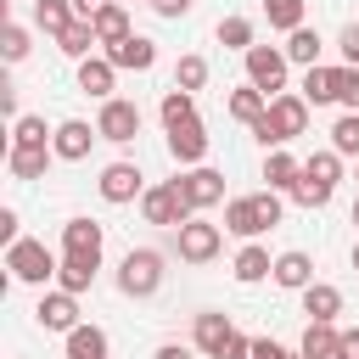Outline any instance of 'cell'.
Returning a JSON list of instances; mask_svg holds the SVG:
<instances>
[{
    "label": "cell",
    "mask_w": 359,
    "mask_h": 359,
    "mask_svg": "<svg viewBox=\"0 0 359 359\" xmlns=\"http://www.w3.org/2000/svg\"><path fill=\"white\" fill-rule=\"evenodd\" d=\"M157 112H163V129H174V123H191V118H196V95H191V90H174V84H168V90H163V107H157Z\"/></svg>",
    "instance_id": "obj_32"
},
{
    "label": "cell",
    "mask_w": 359,
    "mask_h": 359,
    "mask_svg": "<svg viewBox=\"0 0 359 359\" xmlns=\"http://www.w3.org/2000/svg\"><path fill=\"white\" fill-rule=\"evenodd\" d=\"M6 269H11V280H22V286H45V280H56V252L45 247V241H34V236H17L11 247H6Z\"/></svg>",
    "instance_id": "obj_4"
},
{
    "label": "cell",
    "mask_w": 359,
    "mask_h": 359,
    "mask_svg": "<svg viewBox=\"0 0 359 359\" xmlns=\"http://www.w3.org/2000/svg\"><path fill=\"white\" fill-rule=\"evenodd\" d=\"M213 34H219V45H224V50H241V56L258 45V28H252V17H236V11H230V17H219V28H213Z\"/></svg>",
    "instance_id": "obj_28"
},
{
    "label": "cell",
    "mask_w": 359,
    "mask_h": 359,
    "mask_svg": "<svg viewBox=\"0 0 359 359\" xmlns=\"http://www.w3.org/2000/svg\"><path fill=\"white\" fill-rule=\"evenodd\" d=\"M208 73H213V67H208V56H196V50H191V56H180V62H174V90H191V95H196V90L208 84Z\"/></svg>",
    "instance_id": "obj_34"
},
{
    "label": "cell",
    "mask_w": 359,
    "mask_h": 359,
    "mask_svg": "<svg viewBox=\"0 0 359 359\" xmlns=\"http://www.w3.org/2000/svg\"><path fill=\"white\" fill-rule=\"evenodd\" d=\"M342 353H348V359H359V331H342Z\"/></svg>",
    "instance_id": "obj_49"
},
{
    "label": "cell",
    "mask_w": 359,
    "mask_h": 359,
    "mask_svg": "<svg viewBox=\"0 0 359 359\" xmlns=\"http://www.w3.org/2000/svg\"><path fill=\"white\" fill-rule=\"evenodd\" d=\"M56 286H62V292H73V297H84V292L95 286V264H79V258H62V269H56Z\"/></svg>",
    "instance_id": "obj_36"
},
{
    "label": "cell",
    "mask_w": 359,
    "mask_h": 359,
    "mask_svg": "<svg viewBox=\"0 0 359 359\" xmlns=\"http://www.w3.org/2000/svg\"><path fill=\"white\" fill-rule=\"evenodd\" d=\"M157 359H196V353H191V348H180V342H163V348H157Z\"/></svg>",
    "instance_id": "obj_48"
},
{
    "label": "cell",
    "mask_w": 359,
    "mask_h": 359,
    "mask_svg": "<svg viewBox=\"0 0 359 359\" xmlns=\"http://www.w3.org/2000/svg\"><path fill=\"white\" fill-rule=\"evenodd\" d=\"M219 359H252V337H241V331H236V337L219 348Z\"/></svg>",
    "instance_id": "obj_43"
},
{
    "label": "cell",
    "mask_w": 359,
    "mask_h": 359,
    "mask_svg": "<svg viewBox=\"0 0 359 359\" xmlns=\"http://www.w3.org/2000/svg\"><path fill=\"white\" fill-rule=\"evenodd\" d=\"M337 101H342L348 112H359V67H353V62L337 67Z\"/></svg>",
    "instance_id": "obj_41"
},
{
    "label": "cell",
    "mask_w": 359,
    "mask_h": 359,
    "mask_svg": "<svg viewBox=\"0 0 359 359\" xmlns=\"http://www.w3.org/2000/svg\"><path fill=\"white\" fill-rule=\"evenodd\" d=\"M34 325H39V331L67 337V331L79 325V297H73V292H62V286H56V292H45V297L34 303Z\"/></svg>",
    "instance_id": "obj_12"
},
{
    "label": "cell",
    "mask_w": 359,
    "mask_h": 359,
    "mask_svg": "<svg viewBox=\"0 0 359 359\" xmlns=\"http://www.w3.org/2000/svg\"><path fill=\"white\" fill-rule=\"evenodd\" d=\"M303 174L337 191V180H342V151H331V146H325V151H314V157H303Z\"/></svg>",
    "instance_id": "obj_35"
},
{
    "label": "cell",
    "mask_w": 359,
    "mask_h": 359,
    "mask_svg": "<svg viewBox=\"0 0 359 359\" xmlns=\"http://www.w3.org/2000/svg\"><path fill=\"white\" fill-rule=\"evenodd\" d=\"M320 359H348V353H342V348H331V353H320Z\"/></svg>",
    "instance_id": "obj_50"
},
{
    "label": "cell",
    "mask_w": 359,
    "mask_h": 359,
    "mask_svg": "<svg viewBox=\"0 0 359 359\" xmlns=\"http://www.w3.org/2000/svg\"><path fill=\"white\" fill-rule=\"evenodd\" d=\"M219 247H224V230H219V224H208L202 213H196V219H185V224L174 230V252H180V264H213V258H219Z\"/></svg>",
    "instance_id": "obj_6"
},
{
    "label": "cell",
    "mask_w": 359,
    "mask_h": 359,
    "mask_svg": "<svg viewBox=\"0 0 359 359\" xmlns=\"http://www.w3.org/2000/svg\"><path fill=\"white\" fill-rule=\"evenodd\" d=\"M95 129H101V140H107V146H129V140L140 135V107H135V101H123V95H112V101H101Z\"/></svg>",
    "instance_id": "obj_9"
},
{
    "label": "cell",
    "mask_w": 359,
    "mask_h": 359,
    "mask_svg": "<svg viewBox=\"0 0 359 359\" xmlns=\"http://www.w3.org/2000/svg\"><path fill=\"white\" fill-rule=\"evenodd\" d=\"M107 6H112V0H73V11H79V17H95V11H107Z\"/></svg>",
    "instance_id": "obj_47"
},
{
    "label": "cell",
    "mask_w": 359,
    "mask_h": 359,
    "mask_svg": "<svg viewBox=\"0 0 359 359\" xmlns=\"http://www.w3.org/2000/svg\"><path fill=\"white\" fill-rule=\"evenodd\" d=\"M236 337V325H230V314H219V309H208V314H196V325H191V342H196V353H208V359H219V348Z\"/></svg>",
    "instance_id": "obj_17"
},
{
    "label": "cell",
    "mask_w": 359,
    "mask_h": 359,
    "mask_svg": "<svg viewBox=\"0 0 359 359\" xmlns=\"http://www.w3.org/2000/svg\"><path fill=\"white\" fill-rule=\"evenodd\" d=\"M264 17H269V28L292 34V28H303V0H264Z\"/></svg>",
    "instance_id": "obj_38"
},
{
    "label": "cell",
    "mask_w": 359,
    "mask_h": 359,
    "mask_svg": "<svg viewBox=\"0 0 359 359\" xmlns=\"http://www.w3.org/2000/svg\"><path fill=\"white\" fill-rule=\"evenodd\" d=\"M297 95L309 101V107H331L337 101V67H303V84H297Z\"/></svg>",
    "instance_id": "obj_24"
},
{
    "label": "cell",
    "mask_w": 359,
    "mask_h": 359,
    "mask_svg": "<svg viewBox=\"0 0 359 359\" xmlns=\"http://www.w3.org/2000/svg\"><path fill=\"white\" fill-rule=\"evenodd\" d=\"M297 297H303V314H309V320H337V314H342V292H337L331 280H309Z\"/></svg>",
    "instance_id": "obj_23"
},
{
    "label": "cell",
    "mask_w": 359,
    "mask_h": 359,
    "mask_svg": "<svg viewBox=\"0 0 359 359\" xmlns=\"http://www.w3.org/2000/svg\"><path fill=\"white\" fill-rule=\"evenodd\" d=\"M269 269H275V258H269V247H258V241H247V247L236 252V264H230V275H236L241 286H258V280H269Z\"/></svg>",
    "instance_id": "obj_22"
},
{
    "label": "cell",
    "mask_w": 359,
    "mask_h": 359,
    "mask_svg": "<svg viewBox=\"0 0 359 359\" xmlns=\"http://www.w3.org/2000/svg\"><path fill=\"white\" fill-rule=\"evenodd\" d=\"M101 56H112L118 73H151V67H157V39L129 34V39H118V45H101Z\"/></svg>",
    "instance_id": "obj_13"
},
{
    "label": "cell",
    "mask_w": 359,
    "mask_h": 359,
    "mask_svg": "<svg viewBox=\"0 0 359 359\" xmlns=\"http://www.w3.org/2000/svg\"><path fill=\"white\" fill-rule=\"evenodd\" d=\"M151 11H157V17H168V22H174V17H185V11H191V0H157V6H151Z\"/></svg>",
    "instance_id": "obj_46"
},
{
    "label": "cell",
    "mask_w": 359,
    "mask_h": 359,
    "mask_svg": "<svg viewBox=\"0 0 359 359\" xmlns=\"http://www.w3.org/2000/svg\"><path fill=\"white\" fill-rule=\"evenodd\" d=\"M17 224H22V219H17V208H0V241H6V247L17 241Z\"/></svg>",
    "instance_id": "obj_45"
},
{
    "label": "cell",
    "mask_w": 359,
    "mask_h": 359,
    "mask_svg": "<svg viewBox=\"0 0 359 359\" xmlns=\"http://www.w3.org/2000/svg\"><path fill=\"white\" fill-rule=\"evenodd\" d=\"M95 191H101V202H112V208H129V202H140V196H146V174H140V163L118 157V163H107V168H101Z\"/></svg>",
    "instance_id": "obj_7"
},
{
    "label": "cell",
    "mask_w": 359,
    "mask_h": 359,
    "mask_svg": "<svg viewBox=\"0 0 359 359\" xmlns=\"http://www.w3.org/2000/svg\"><path fill=\"white\" fill-rule=\"evenodd\" d=\"M286 67H292V62H286L280 45H252V50H247V84H258L269 101L286 90Z\"/></svg>",
    "instance_id": "obj_8"
},
{
    "label": "cell",
    "mask_w": 359,
    "mask_h": 359,
    "mask_svg": "<svg viewBox=\"0 0 359 359\" xmlns=\"http://www.w3.org/2000/svg\"><path fill=\"white\" fill-rule=\"evenodd\" d=\"M146 6H157V0H146Z\"/></svg>",
    "instance_id": "obj_54"
},
{
    "label": "cell",
    "mask_w": 359,
    "mask_h": 359,
    "mask_svg": "<svg viewBox=\"0 0 359 359\" xmlns=\"http://www.w3.org/2000/svg\"><path fill=\"white\" fill-rule=\"evenodd\" d=\"M286 359H303V353H286Z\"/></svg>",
    "instance_id": "obj_53"
},
{
    "label": "cell",
    "mask_w": 359,
    "mask_h": 359,
    "mask_svg": "<svg viewBox=\"0 0 359 359\" xmlns=\"http://www.w3.org/2000/svg\"><path fill=\"white\" fill-rule=\"evenodd\" d=\"M331 348H342V331H337V320H309V325H303V342H297V353H303V359H320V353H331Z\"/></svg>",
    "instance_id": "obj_26"
},
{
    "label": "cell",
    "mask_w": 359,
    "mask_h": 359,
    "mask_svg": "<svg viewBox=\"0 0 359 359\" xmlns=\"http://www.w3.org/2000/svg\"><path fill=\"white\" fill-rule=\"evenodd\" d=\"M337 50H342V62H353V67H359V22H348V28H342Z\"/></svg>",
    "instance_id": "obj_42"
},
{
    "label": "cell",
    "mask_w": 359,
    "mask_h": 359,
    "mask_svg": "<svg viewBox=\"0 0 359 359\" xmlns=\"http://www.w3.org/2000/svg\"><path fill=\"white\" fill-rule=\"evenodd\" d=\"M50 146H6V168H11V180H45V168H50Z\"/></svg>",
    "instance_id": "obj_19"
},
{
    "label": "cell",
    "mask_w": 359,
    "mask_h": 359,
    "mask_svg": "<svg viewBox=\"0 0 359 359\" xmlns=\"http://www.w3.org/2000/svg\"><path fill=\"white\" fill-rule=\"evenodd\" d=\"M353 180H359V168H353Z\"/></svg>",
    "instance_id": "obj_55"
},
{
    "label": "cell",
    "mask_w": 359,
    "mask_h": 359,
    "mask_svg": "<svg viewBox=\"0 0 359 359\" xmlns=\"http://www.w3.org/2000/svg\"><path fill=\"white\" fill-rule=\"evenodd\" d=\"M140 213H146V224H163V230H180L185 219H196V208H191V196L180 191V180H157V185H146Z\"/></svg>",
    "instance_id": "obj_5"
},
{
    "label": "cell",
    "mask_w": 359,
    "mask_h": 359,
    "mask_svg": "<svg viewBox=\"0 0 359 359\" xmlns=\"http://www.w3.org/2000/svg\"><path fill=\"white\" fill-rule=\"evenodd\" d=\"M292 202L314 213V208H325V202H331V185H320V180H309V174H303V180L292 185Z\"/></svg>",
    "instance_id": "obj_40"
},
{
    "label": "cell",
    "mask_w": 359,
    "mask_h": 359,
    "mask_svg": "<svg viewBox=\"0 0 359 359\" xmlns=\"http://www.w3.org/2000/svg\"><path fill=\"white\" fill-rule=\"evenodd\" d=\"M180 180V191L191 196V208L202 213V208H219L224 202V174L219 168H208V163H196V168H185V174H174Z\"/></svg>",
    "instance_id": "obj_14"
},
{
    "label": "cell",
    "mask_w": 359,
    "mask_h": 359,
    "mask_svg": "<svg viewBox=\"0 0 359 359\" xmlns=\"http://www.w3.org/2000/svg\"><path fill=\"white\" fill-rule=\"evenodd\" d=\"M79 22V11H73V0H34V28L39 34H62V28H73Z\"/></svg>",
    "instance_id": "obj_27"
},
{
    "label": "cell",
    "mask_w": 359,
    "mask_h": 359,
    "mask_svg": "<svg viewBox=\"0 0 359 359\" xmlns=\"http://www.w3.org/2000/svg\"><path fill=\"white\" fill-rule=\"evenodd\" d=\"M224 112H230L236 123H247V129H252V123H258V118L269 112V95H264L258 84H241V90H230V101H224Z\"/></svg>",
    "instance_id": "obj_25"
},
{
    "label": "cell",
    "mask_w": 359,
    "mask_h": 359,
    "mask_svg": "<svg viewBox=\"0 0 359 359\" xmlns=\"http://www.w3.org/2000/svg\"><path fill=\"white\" fill-rule=\"evenodd\" d=\"M269 280H275L280 292H303V286L314 280V258H309L303 247H286V252H275V269H269Z\"/></svg>",
    "instance_id": "obj_16"
},
{
    "label": "cell",
    "mask_w": 359,
    "mask_h": 359,
    "mask_svg": "<svg viewBox=\"0 0 359 359\" xmlns=\"http://www.w3.org/2000/svg\"><path fill=\"white\" fill-rule=\"evenodd\" d=\"M112 84H118V67L112 56H84L79 62V90L95 95V101H112Z\"/></svg>",
    "instance_id": "obj_18"
},
{
    "label": "cell",
    "mask_w": 359,
    "mask_h": 359,
    "mask_svg": "<svg viewBox=\"0 0 359 359\" xmlns=\"http://www.w3.org/2000/svg\"><path fill=\"white\" fill-rule=\"evenodd\" d=\"M275 224H280V191H252V196H230L224 202V230L241 236V241H258Z\"/></svg>",
    "instance_id": "obj_2"
},
{
    "label": "cell",
    "mask_w": 359,
    "mask_h": 359,
    "mask_svg": "<svg viewBox=\"0 0 359 359\" xmlns=\"http://www.w3.org/2000/svg\"><path fill=\"white\" fill-rule=\"evenodd\" d=\"M353 224H359V196H353Z\"/></svg>",
    "instance_id": "obj_51"
},
{
    "label": "cell",
    "mask_w": 359,
    "mask_h": 359,
    "mask_svg": "<svg viewBox=\"0 0 359 359\" xmlns=\"http://www.w3.org/2000/svg\"><path fill=\"white\" fill-rule=\"evenodd\" d=\"M353 269H359V241H353Z\"/></svg>",
    "instance_id": "obj_52"
},
{
    "label": "cell",
    "mask_w": 359,
    "mask_h": 359,
    "mask_svg": "<svg viewBox=\"0 0 359 359\" xmlns=\"http://www.w3.org/2000/svg\"><path fill=\"white\" fill-rule=\"evenodd\" d=\"M331 151H342V157L359 163V112H342V118L331 123Z\"/></svg>",
    "instance_id": "obj_37"
},
{
    "label": "cell",
    "mask_w": 359,
    "mask_h": 359,
    "mask_svg": "<svg viewBox=\"0 0 359 359\" xmlns=\"http://www.w3.org/2000/svg\"><path fill=\"white\" fill-rule=\"evenodd\" d=\"M50 135L56 129H45L39 112H22V118H11V140L6 146H50Z\"/></svg>",
    "instance_id": "obj_33"
},
{
    "label": "cell",
    "mask_w": 359,
    "mask_h": 359,
    "mask_svg": "<svg viewBox=\"0 0 359 359\" xmlns=\"http://www.w3.org/2000/svg\"><path fill=\"white\" fill-rule=\"evenodd\" d=\"M168 157H174L180 168H196V163L208 157V129H202V118H191V123H174V129H168Z\"/></svg>",
    "instance_id": "obj_15"
},
{
    "label": "cell",
    "mask_w": 359,
    "mask_h": 359,
    "mask_svg": "<svg viewBox=\"0 0 359 359\" xmlns=\"http://www.w3.org/2000/svg\"><path fill=\"white\" fill-rule=\"evenodd\" d=\"M264 180H269V191H280V196H292V185L303 180V163L286 151V146H275V151H264Z\"/></svg>",
    "instance_id": "obj_20"
},
{
    "label": "cell",
    "mask_w": 359,
    "mask_h": 359,
    "mask_svg": "<svg viewBox=\"0 0 359 359\" xmlns=\"http://www.w3.org/2000/svg\"><path fill=\"white\" fill-rule=\"evenodd\" d=\"M28 50H34V39H28V28H22V22H6V28H0V56H6L11 67H17V62H22Z\"/></svg>",
    "instance_id": "obj_39"
},
{
    "label": "cell",
    "mask_w": 359,
    "mask_h": 359,
    "mask_svg": "<svg viewBox=\"0 0 359 359\" xmlns=\"http://www.w3.org/2000/svg\"><path fill=\"white\" fill-rule=\"evenodd\" d=\"M101 247H107V224H95V219H67L62 224V258H79V264L101 269Z\"/></svg>",
    "instance_id": "obj_10"
},
{
    "label": "cell",
    "mask_w": 359,
    "mask_h": 359,
    "mask_svg": "<svg viewBox=\"0 0 359 359\" xmlns=\"http://www.w3.org/2000/svg\"><path fill=\"white\" fill-rule=\"evenodd\" d=\"M62 342H67V359H107V353H112L107 331H101V325H90V320H79Z\"/></svg>",
    "instance_id": "obj_21"
},
{
    "label": "cell",
    "mask_w": 359,
    "mask_h": 359,
    "mask_svg": "<svg viewBox=\"0 0 359 359\" xmlns=\"http://www.w3.org/2000/svg\"><path fill=\"white\" fill-rule=\"evenodd\" d=\"M56 45H62V56L84 62V56H95V45H101V39H95V22H90V17H79L73 28H62V34H56Z\"/></svg>",
    "instance_id": "obj_29"
},
{
    "label": "cell",
    "mask_w": 359,
    "mask_h": 359,
    "mask_svg": "<svg viewBox=\"0 0 359 359\" xmlns=\"http://www.w3.org/2000/svg\"><path fill=\"white\" fill-rule=\"evenodd\" d=\"M90 22H95V39H101V45H118V39H129V34H135V22H129V11H123L118 0H112L107 11H95Z\"/></svg>",
    "instance_id": "obj_30"
},
{
    "label": "cell",
    "mask_w": 359,
    "mask_h": 359,
    "mask_svg": "<svg viewBox=\"0 0 359 359\" xmlns=\"http://www.w3.org/2000/svg\"><path fill=\"white\" fill-rule=\"evenodd\" d=\"M252 359H286V348L275 337H252Z\"/></svg>",
    "instance_id": "obj_44"
},
{
    "label": "cell",
    "mask_w": 359,
    "mask_h": 359,
    "mask_svg": "<svg viewBox=\"0 0 359 359\" xmlns=\"http://www.w3.org/2000/svg\"><path fill=\"white\" fill-rule=\"evenodd\" d=\"M280 50H286V62H297V67H314V62H320V34L303 22V28H292V34H286V45H280Z\"/></svg>",
    "instance_id": "obj_31"
},
{
    "label": "cell",
    "mask_w": 359,
    "mask_h": 359,
    "mask_svg": "<svg viewBox=\"0 0 359 359\" xmlns=\"http://www.w3.org/2000/svg\"><path fill=\"white\" fill-rule=\"evenodd\" d=\"M303 129H309V101H303L297 90H280V95L269 101V112L252 123V140H258L264 151H275V146H292Z\"/></svg>",
    "instance_id": "obj_1"
},
{
    "label": "cell",
    "mask_w": 359,
    "mask_h": 359,
    "mask_svg": "<svg viewBox=\"0 0 359 359\" xmlns=\"http://www.w3.org/2000/svg\"><path fill=\"white\" fill-rule=\"evenodd\" d=\"M95 140H101L95 123H84V118H62L56 135H50V151H56V163H84Z\"/></svg>",
    "instance_id": "obj_11"
},
{
    "label": "cell",
    "mask_w": 359,
    "mask_h": 359,
    "mask_svg": "<svg viewBox=\"0 0 359 359\" xmlns=\"http://www.w3.org/2000/svg\"><path fill=\"white\" fill-rule=\"evenodd\" d=\"M163 252L157 247H129L123 264H118V292L123 297H157L163 292Z\"/></svg>",
    "instance_id": "obj_3"
}]
</instances>
